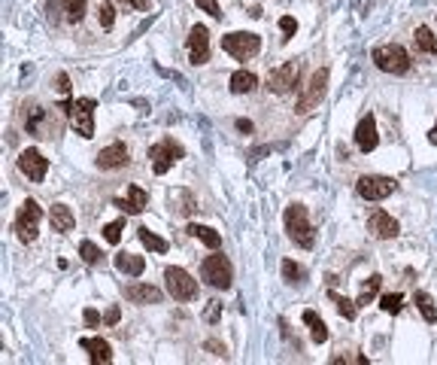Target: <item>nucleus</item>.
I'll return each mask as SVG.
<instances>
[{"mask_svg":"<svg viewBox=\"0 0 437 365\" xmlns=\"http://www.w3.org/2000/svg\"><path fill=\"white\" fill-rule=\"evenodd\" d=\"M95 101L91 97H73V101H67L61 110H67V119H70V128L79 137H86L91 140L95 137Z\"/></svg>","mask_w":437,"mask_h":365,"instance_id":"obj_1","label":"nucleus"},{"mask_svg":"<svg viewBox=\"0 0 437 365\" xmlns=\"http://www.w3.org/2000/svg\"><path fill=\"white\" fill-rule=\"evenodd\" d=\"M282 223H286L289 238L295 241L298 247H304V250L313 247V225H310V216H307V207H304V204H291V207H286V216H282Z\"/></svg>","mask_w":437,"mask_h":365,"instance_id":"obj_2","label":"nucleus"},{"mask_svg":"<svg viewBox=\"0 0 437 365\" xmlns=\"http://www.w3.org/2000/svg\"><path fill=\"white\" fill-rule=\"evenodd\" d=\"M371 58H373V64H377L380 71H386V73L404 76V73L410 71V55H407V49H404V46H398V43L377 46Z\"/></svg>","mask_w":437,"mask_h":365,"instance_id":"obj_3","label":"nucleus"},{"mask_svg":"<svg viewBox=\"0 0 437 365\" xmlns=\"http://www.w3.org/2000/svg\"><path fill=\"white\" fill-rule=\"evenodd\" d=\"M222 49H225L228 55H234L237 61H246L252 55H258V49H262V37L249 34V30H234V34L222 37Z\"/></svg>","mask_w":437,"mask_h":365,"instance_id":"obj_4","label":"nucleus"},{"mask_svg":"<svg viewBox=\"0 0 437 365\" xmlns=\"http://www.w3.org/2000/svg\"><path fill=\"white\" fill-rule=\"evenodd\" d=\"M328 91V67H319V71H313V76L307 79V86L301 91V97H298V113H310L316 110V106L322 104V97H325Z\"/></svg>","mask_w":437,"mask_h":365,"instance_id":"obj_5","label":"nucleus"},{"mask_svg":"<svg viewBox=\"0 0 437 365\" xmlns=\"http://www.w3.org/2000/svg\"><path fill=\"white\" fill-rule=\"evenodd\" d=\"M164 280H167V292H171L176 301H195L197 299V280L191 277L186 268H179V265L164 268Z\"/></svg>","mask_w":437,"mask_h":365,"instance_id":"obj_6","label":"nucleus"},{"mask_svg":"<svg viewBox=\"0 0 437 365\" xmlns=\"http://www.w3.org/2000/svg\"><path fill=\"white\" fill-rule=\"evenodd\" d=\"M182 156H186V149H182L176 140H171V137H164L161 143L149 147V162H152V171L155 174H167L173 167V162H179Z\"/></svg>","mask_w":437,"mask_h":365,"instance_id":"obj_7","label":"nucleus"},{"mask_svg":"<svg viewBox=\"0 0 437 365\" xmlns=\"http://www.w3.org/2000/svg\"><path fill=\"white\" fill-rule=\"evenodd\" d=\"M201 277L213 289H228V286H231V277H234V274H231V262H228L222 253L206 256L204 265H201Z\"/></svg>","mask_w":437,"mask_h":365,"instance_id":"obj_8","label":"nucleus"},{"mask_svg":"<svg viewBox=\"0 0 437 365\" xmlns=\"http://www.w3.org/2000/svg\"><path fill=\"white\" fill-rule=\"evenodd\" d=\"M395 189H398V182L392 177H380V174H367V177H358V182H356V192L365 201H382Z\"/></svg>","mask_w":437,"mask_h":365,"instance_id":"obj_9","label":"nucleus"},{"mask_svg":"<svg viewBox=\"0 0 437 365\" xmlns=\"http://www.w3.org/2000/svg\"><path fill=\"white\" fill-rule=\"evenodd\" d=\"M40 216H43L40 204L28 198V201L19 207V216H15V234H19V241H25V243L37 241V225H40Z\"/></svg>","mask_w":437,"mask_h":365,"instance_id":"obj_10","label":"nucleus"},{"mask_svg":"<svg viewBox=\"0 0 437 365\" xmlns=\"http://www.w3.org/2000/svg\"><path fill=\"white\" fill-rule=\"evenodd\" d=\"M298 76H301V64H298V61H286V64L273 67V71L267 73V88H271L273 95H289V91L298 86Z\"/></svg>","mask_w":437,"mask_h":365,"instance_id":"obj_11","label":"nucleus"},{"mask_svg":"<svg viewBox=\"0 0 437 365\" xmlns=\"http://www.w3.org/2000/svg\"><path fill=\"white\" fill-rule=\"evenodd\" d=\"M186 46H188V61H191L195 67L210 61V30H206L204 25H195V28L188 30Z\"/></svg>","mask_w":437,"mask_h":365,"instance_id":"obj_12","label":"nucleus"},{"mask_svg":"<svg viewBox=\"0 0 437 365\" xmlns=\"http://www.w3.org/2000/svg\"><path fill=\"white\" fill-rule=\"evenodd\" d=\"M19 171L25 174L30 182H43L49 174V158H43L40 149H25L19 156Z\"/></svg>","mask_w":437,"mask_h":365,"instance_id":"obj_13","label":"nucleus"},{"mask_svg":"<svg viewBox=\"0 0 437 365\" xmlns=\"http://www.w3.org/2000/svg\"><path fill=\"white\" fill-rule=\"evenodd\" d=\"M367 232L377 241H389L398 234V219H392V213H386V210H373L371 219H367Z\"/></svg>","mask_w":437,"mask_h":365,"instance_id":"obj_14","label":"nucleus"},{"mask_svg":"<svg viewBox=\"0 0 437 365\" xmlns=\"http://www.w3.org/2000/svg\"><path fill=\"white\" fill-rule=\"evenodd\" d=\"M128 165V147L125 143H110L106 149L97 152V167L101 171H116V167H125Z\"/></svg>","mask_w":437,"mask_h":365,"instance_id":"obj_15","label":"nucleus"},{"mask_svg":"<svg viewBox=\"0 0 437 365\" xmlns=\"http://www.w3.org/2000/svg\"><path fill=\"white\" fill-rule=\"evenodd\" d=\"M377 143H380V137H377V119L367 113V116L358 122V128H356V147L362 149V152H373V149H377Z\"/></svg>","mask_w":437,"mask_h":365,"instance_id":"obj_16","label":"nucleus"},{"mask_svg":"<svg viewBox=\"0 0 437 365\" xmlns=\"http://www.w3.org/2000/svg\"><path fill=\"white\" fill-rule=\"evenodd\" d=\"M125 299L134 304H158L164 299V292L152 283H131V286H125Z\"/></svg>","mask_w":437,"mask_h":365,"instance_id":"obj_17","label":"nucleus"},{"mask_svg":"<svg viewBox=\"0 0 437 365\" xmlns=\"http://www.w3.org/2000/svg\"><path fill=\"white\" fill-rule=\"evenodd\" d=\"M146 204H149V195H146V189H140V186H128L125 195L116 198V207L125 210V213H143Z\"/></svg>","mask_w":437,"mask_h":365,"instance_id":"obj_18","label":"nucleus"},{"mask_svg":"<svg viewBox=\"0 0 437 365\" xmlns=\"http://www.w3.org/2000/svg\"><path fill=\"white\" fill-rule=\"evenodd\" d=\"M79 347L82 350H88V359L95 362V365H106L113 359V347H110V341H104V338H79Z\"/></svg>","mask_w":437,"mask_h":365,"instance_id":"obj_19","label":"nucleus"},{"mask_svg":"<svg viewBox=\"0 0 437 365\" xmlns=\"http://www.w3.org/2000/svg\"><path fill=\"white\" fill-rule=\"evenodd\" d=\"M49 223H52V228H55V232H70V228L76 225V216H73V210L67 207V204H52Z\"/></svg>","mask_w":437,"mask_h":365,"instance_id":"obj_20","label":"nucleus"},{"mask_svg":"<svg viewBox=\"0 0 437 365\" xmlns=\"http://www.w3.org/2000/svg\"><path fill=\"white\" fill-rule=\"evenodd\" d=\"M116 268L122 274H128V277H140V274L146 271V259L134 256V253H119L116 256Z\"/></svg>","mask_w":437,"mask_h":365,"instance_id":"obj_21","label":"nucleus"},{"mask_svg":"<svg viewBox=\"0 0 437 365\" xmlns=\"http://www.w3.org/2000/svg\"><path fill=\"white\" fill-rule=\"evenodd\" d=\"M186 232L191 234V238H197L201 243H206L210 250H219L222 247V238H219V232L216 228H210V225H197V223H191Z\"/></svg>","mask_w":437,"mask_h":365,"instance_id":"obj_22","label":"nucleus"},{"mask_svg":"<svg viewBox=\"0 0 437 365\" xmlns=\"http://www.w3.org/2000/svg\"><path fill=\"white\" fill-rule=\"evenodd\" d=\"M304 323L310 326V338L316 341V344H325V341H328V326L322 323V317L316 314V310H304Z\"/></svg>","mask_w":437,"mask_h":365,"instance_id":"obj_23","label":"nucleus"},{"mask_svg":"<svg viewBox=\"0 0 437 365\" xmlns=\"http://www.w3.org/2000/svg\"><path fill=\"white\" fill-rule=\"evenodd\" d=\"M255 86H258V76L252 71H237L231 76V91H234V95H249Z\"/></svg>","mask_w":437,"mask_h":365,"instance_id":"obj_24","label":"nucleus"},{"mask_svg":"<svg viewBox=\"0 0 437 365\" xmlns=\"http://www.w3.org/2000/svg\"><path fill=\"white\" fill-rule=\"evenodd\" d=\"M137 238H140V243L146 250H149V253H167V250H171V243H167L164 238H158L155 232H149V228H140V232H137Z\"/></svg>","mask_w":437,"mask_h":365,"instance_id":"obj_25","label":"nucleus"},{"mask_svg":"<svg viewBox=\"0 0 437 365\" xmlns=\"http://www.w3.org/2000/svg\"><path fill=\"white\" fill-rule=\"evenodd\" d=\"M282 280L291 283V286H301L304 280H307L304 265H298V262H291V259H286V262H282Z\"/></svg>","mask_w":437,"mask_h":365,"instance_id":"obj_26","label":"nucleus"},{"mask_svg":"<svg viewBox=\"0 0 437 365\" xmlns=\"http://www.w3.org/2000/svg\"><path fill=\"white\" fill-rule=\"evenodd\" d=\"M413 301H416V308L423 310L425 323H437V308H434V299L428 292H413Z\"/></svg>","mask_w":437,"mask_h":365,"instance_id":"obj_27","label":"nucleus"},{"mask_svg":"<svg viewBox=\"0 0 437 365\" xmlns=\"http://www.w3.org/2000/svg\"><path fill=\"white\" fill-rule=\"evenodd\" d=\"M416 46L423 52H428V55H437V37L431 34V28H425V25L416 28Z\"/></svg>","mask_w":437,"mask_h":365,"instance_id":"obj_28","label":"nucleus"},{"mask_svg":"<svg viewBox=\"0 0 437 365\" xmlns=\"http://www.w3.org/2000/svg\"><path fill=\"white\" fill-rule=\"evenodd\" d=\"M380 286H382V277H380V274H373V277L362 286V295H358V308H365V304H371L373 299H377Z\"/></svg>","mask_w":437,"mask_h":365,"instance_id":"obj_29","label":"nucleus"},{"mask_svg":"<svg viewBox=\"0 0 437 365\" xmlns=\"http://www.w3.org/2000/svg\"><path fill=\"white\" fill-rule=\"evenodd\" d=\"M86 3L88 0H64V19L76 25V21H82V15H86Z\"/></svg>","mask_w":437,"mask_h":365,"instance_id":"obj_30","label":"nucleus"},{"mask_svg":"<svg viewBox=\"0 0 437 365\" xmlns=\"http://www.w3.org/2000/svg\"><path fill=\"white\" fill-rule=\"evenodd\" d=\"M380 308H382V314H401V308H404V295L401 292H389V295H382L380 299Z\"/></svg>","mask_w":437,"mask_h":365,"instance_id":"obj_31","label":"nucleus"},{"mask_svg":"<svg viewBox=\"0 0 437 365\" xmlns=\"http://www.w3.org/2000/svg\"><path fill=\"white\" fill-rule=\"evenodd\" d=\"M331 299H334V304H337V310H340L343 319H356L358 301H349V299H343V295H337V292H331Z\"/></svg>","mask_w":437,"mask_h":365,"instance_id":"obj_32","label":"nucleus"},{"mask_svg":"<svg viewBox=\"0 0 437 365\" xmlns=\"http://www.w3.org/2000/svg\"><path fill=\"white\" fill-rule=\"evenodd\" d=\"M43 106H28V113H25V125H28V131L30 134H40V122H43Z\"/></svg>","mask_w":437,"mask_h":365,"instance_id":"obj_33","label":"nucleus"},{"mask_svg":"<svg viewBox=\"0 0 437 365\" xmlns=\"http://www.w3.org/2000/svg\"><path fill=\"white\" fill-rule=\"evenodd\" d=\"M122 232H125V219H116V223H110V225L104 228L106 243H119V241H122Z\"/></svg>","mask_w":437,"mask_h":365,"instance_id":"obj_34","label":"nucleus"},{"mask_svg":"<svg viewBox=\"0 0 437 365\" xmlns=\"http://www.w3.org/2000/svg\"><path fill=\"white\" fill-rule=\"evenodd\" d=\"M79 256H82V262H88V265H95L97 259H101V250L95 247L91 241H82L79 243Z\"/></svg>","mask_w":437,"mask_h":365,"instance_id":"obj_35","label":"nucleus"},{"mask_svg":"<svg viewBox=\"0 0 437 365\" xmlns=\"http://www.w3.org/2000/svg\"><path fill=\"white\" fill-rule=\"evenodd\" d=\"M97 15H101V28H104V30H110V28H113V21H116V10H113V0H106Z\"/></svg>","mask_w":437,"mask_h":365,"instance_id":"obj_36","label":"nucleus"},{"mask_svg":"<svg viewBox=\"0 0 437 365\" xmlns=\"http://www.w3.org/2000/svg\"><path fill=\"white\" fill-rule=\"evenodd\" d=\"M280 30H282V40H291V37H295V30H298V21L291 19V15H282V19H280Z\"/></svg>","mask_w":437,"mask_h":365,"instance_id":"obj_37","label":"nucleus"},{"mask_svg":"<svg viewBox=\"0 0 437 365\" xmlns=\"http://www.w3.org/2000/svg\"><path fill=\"white\" fill-rule=\"evenodd\" d=\"M195 3L201 6V10H204L206 15H213V19H222V10H219L216 0H195Z\"/></svg>","mask_w":437,"mask_h":365,"instance_id":"obj_38","label":"nucleus"},{"mask_svg":"<svg viewBox=\"0 0 437 365\" xmlns=\"http://www.w3.org/2000/svg\"><path fill=\"white\" fill-rule=\"evenodd\" d=\"M219 308H222L219 301H210V308H206V314H204L206 323H216V319H219Z\"/></svg>","mask_w":437,"mask_h":365,"instance_id":"obj_39","label":"nucleus"},{"mask_svg":"<svg viewBox=\"0 0 437 365\" xmlns=\"http://www.w3.org/2000/svg\"><path fill=\"white\" fill-rule=\"evenodd\" d=\"M113 3H125V6H134V10H149V0H113Z\"/></svg>","mask_w":437,"mask_h":365,"instance_id":"obj_40","label":"nucleus"},{"mask_svg":"<svg viewBox=\"0 0 437 365\" xmlns=\"http://www.w3.org/2000/svg\"><path fill=\"white\" fill-rule=\"evenodd\" d=\"M204 347H206V350H210V353H213V356H225V347H222V344H219V341H206V344H204Z\"/></svg>","mask_w":437,"mask_h":365,"instance_id":"obj_41","label":"nucleus"},{"mask_svg":"<svg viewBox=\"0 0 437 365\" xmlns=\"http://www.w3.org/2000/svg\"><path fill=\"white\" fill-rule=\"evenodd\" d=\"M58 91H61V95H67V91H70V79H67V73L58 76Z\"/></svg>","mask_w":437,"mask_h":365,"instance_id":"obj_42","label":"nucleus"},{"mask_svg":"<svg viewBox=\"0 0 437 365\" xmlns=\"http://www.w3.org/2000/svg\"><path fill=\"white\" fill-rule=\"evenodd\" d=\"M97 319H101V317H97V310L86 308V326H97Z\"/></svg>","mask_w":437,"mask_h":365,"instance_id":"obj_43","label":"nucleus"},{"mask_svg":"<svg viewBox=\"0 0 437 365\" xmlns=\"http://www.w3.org/2000/svg\"><path fill=\"white\" fill-rule=\"evenodd\" d=\"M119 317H122V314H119V308H110V310H106V323H110V326H116V323H119Z\"/></svg>","mask_w":437,"mask_h":365,"instance_id":"obj_44","label":"nucleus"},{"mask_svg":"<svg viewBox=\"0 0 437 365\" xmlns=\"http://www.w3.org/2000/svg\"><path fill=\"white\" fill-rule=\"evenodd\" d=\"M237 131L249 134V131H252V122H249V119H237Z\"/></svg>","mask_w":437,"mask_h":365,"instance_id":"obj_45","label":"nucleus"},{"mask_svg":"<svg viewBox=\"0 0 437 365\" xmlns=\"http://www.w3.org/2000/svg\"><path fill=\"white\" fill-rule=\"evenodd\" d=\"M428 143H434V147H437V122H434L431 131H428Z\"/></svg>","mask_w":437,"mask_h":365,"instance_id":"obj_46","label":"nucleus"}]
</instances>
